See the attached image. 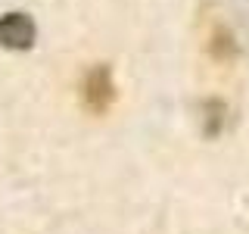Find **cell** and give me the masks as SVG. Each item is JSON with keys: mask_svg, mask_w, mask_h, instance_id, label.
<instances>
[{"mask_svg": "<svg viewBox=\"0 0 249 234\" xmlns=\"http://www.w3.org/2000/svg\"><path fill=\"white\" fill-rule=\"evenodd\" d=\"M35 22L25 13H6L0 16V44L10 50H28L35 44Z\"/></svg>", "mask_w": 249, "mask_h": 234, "instance_id": "2", "label": "cell"}, {"mask_svg": "<svg viewBox=\"0 0 249 234\" xmlns=\"http://www.w3.org/2000/svg\"><path fill=\"white\" fill-rule=\"evenodd\" d=\"M81 97L88 103L90 113H106L109 103L115 97V84H112V72L106 66H93L88 78H84V88H81Z\"/></svg>", "mask_w": 249, "mask_h": 234, "instance_id": "1", "label": "cell"}, {"mask_svg": "<svg viewBox=\"0 0 249 234\" xmlns=\"http://www.w3.org/2000/svg\"><path fill=\"white\" fill-rule=\"evenodd\" d=\"M212 53H215V57H224V59H228L231 53H233V38L228 35V31H218V35H215V41H212Z\"/></svg>", "mask_w": 249, "mask_h": 234, "instance_id": "3", "label": "cell"}]
</instances>
